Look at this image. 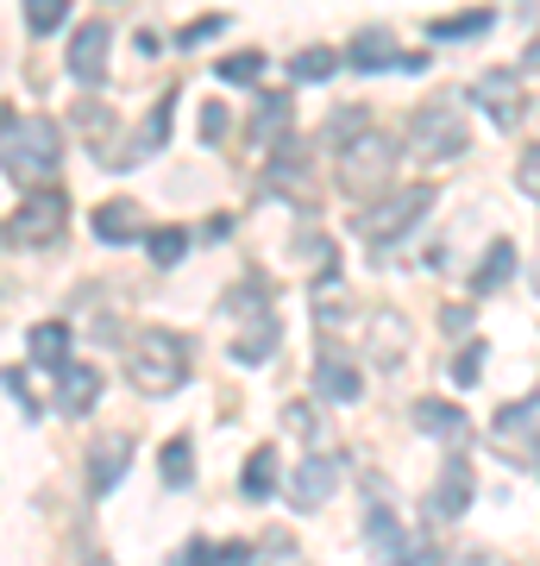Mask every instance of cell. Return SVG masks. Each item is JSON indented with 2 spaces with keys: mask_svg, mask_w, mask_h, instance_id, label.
I'll list each match as a JSON object with an SVG mask.
<instances>
[{
  "mask_svg": "<svg viewBox=\"0 0 540 566\" xmlns=\"http://www.w3.org/2000/svg\"><path fill=\"white\" fill-rule=\"evenodd\" d=\"M0 170L20 182H44L63 170V126L32 114V120H0Z\"/></svg>",
  "mask_w": 540,
  "mask_h": 566,
  "instance_id": "cell-1",
  "label": "cell"
},
{
  "mask_svg": "<svg viewBox=\"0 0 540 566\" xmlns=\"http://www.w3.org/2000/svg\"><path fill=\"white\" fill-rule=\"evenodd\" d=\"M126 378L145 390V397H163V390H177L189 378V346L182 334H163V327H145L139 340H133V359H126Z\"/></svg>",
  "mask_w": 540,
  "mask_h": 566,
  "instance_id": "cell-2",
  "label": "cell"
},
{
  "mask_svg": "<svg viewBox=\"0 0 540 566\" xmlns=\"http://www.w3.org/2000/svg\"><path fill=\"white\" fill-rule=\"evenodd\" d=\"M434 208V189L427 182H415V189H390L383 202H364L359 208V240L364 245H390V240H402L409 227L421 221Z\"/></svg>",
  "mask_w": 540,
  "mask_h": 566,
  "instance_id": "cell-3",
  "label": "cell"
},
{
  "mask_svg": "<svg viewBox=\"0 0 540 566\" xmlns=\"http://www.w3.org/2000/svg\"><path fill=\"white\" fill-rule=\"evenodd\" d=\"M390 170H396V145L383 139V133H359V139L346 145V158H340V189L371 202L383 182H390Z\"/></svg>",
  "mask_w": 540,
  "mask_h": 566,
  "instance_id": "cell-4",
  "label": "cell"
},
{
  "mask_svg": "<svg viewBox=\"0 0 540 566\" xmlns=\"http://www.w3.org/2000/svg\"><path fill=\"white\" fill-rule=\"evenodd\" d=\"M409 145H415V158L453 164V158H465V120L453 107H421L415 126H409Z\"/></svg>",
  "mask_w": 540,
  "mask_h": 566,
  "instance_id": "cell-5",
  "label": "cell"
},
{
  "mask_svg": "<svg viewBox=\"0 0 540 566\" xmlns=\"http://www.w3.org/2000/svg\"><path fill=\"white\" fill-rule=\"evenodd\" d=\"M63 221H70V202L63 196H51V189H39L25 208H13V221H7V240H20V245H44V240H57Z\"/></svg>",
  "mask_w": 540,
  "mask_h": 566,
  "instance_id": "cell-6",
  "label": "cell"
},
{
  "mask_svg": "<svg viewBox=\"0 0 540 566\" xmlns=\"http://www.w3.org/2000/svg\"><path fill=\"white\" fill-rule=\"evenodd\" d=\"M107 44H114V32L100 20L76 25V39H70V76L76 82H100L107 76Z\"/></svg>",
  "mask_w": 540,
  "mask_h": 566,
  "instance_id": "cell-7",
  "label": "cell"
},
{
  "mask_svg": "<svg viewBox=\"0 0 540 566\" xmlns=\"http://www.w3.org/2000/svg\"><path fill=\"white\" fill-rule=\"evenodd\" d=\"M95 397H100V371H95V365H82V359H70L57 371V409H63V416H88Z\"/></svg>",
  "mask_w": 540,
  "mask_h": 566,
  "instance_id": "cell-8",
  "label": "cell"
},
{
  "mask_svg": "<svg viewBox=\"0 0 540 566\" xmlns=\"http://www.w3.org/2000/svg\"><path fill=\"white\" fill-rule=\"evenodd\" d=\"M333 485H340V465H333V460H301V472L289 479V504H296V510H320L327 497H333Z\"/></svg>",
  "mask_w": 540,
  "mask_h": 566,
  "instance_id": "cell-9",
  "label": "cell"
},
{
  "mask_svg": "<svg viewBox=\"0 0 540 566\" xmlns=\"http://www.w3.org/2000/svg\"><path fill=\"white\" fill-rule=\"evenodd\" d=\"M472 491H478L472 465H465V460H446V472H441V485H434V497H427V510L446 523V516H459V510L472 504Z\"/></svg>",
  "mask_w": 540,
  "mask_h": 566,
  "instance_id": "cell-10",
  "label": "cell"
},
{
  "mask_svg": "<svg viewBox=\"0 0 540 566\" xmlns=\"http://www.w3.org/2000/svg\"><path fill=\"white\" fill-rule=\"evenodd\" d=\"M472 102H484L490 107V120L497 126H516V76H509V70H490V76H478L472 82Z\"/></svg>",
  "mask_w": 540,
  "mask_h": 566,
  "instance_id": "cell-11",
  "label": "cell"
},
{
  "mask_svg": "<svg viewBox=\"0 0 540 566\" xmlns=\"http://www.w3.org/2000/svg\"><path fill=\"white\" fill-rule=\"evenodd\" d=\"M415 428L434 434V441H465V409L441 403V397H421L415 403Z\"/></svg>",
  "mask_w": 540,
  "mask_h": 566,
  "instance_id": "cell-12",
  "label": "cell"
},
{
  "mask_svg": "<svg viewBox=\"0 0 540 566\" xmlns=\"http://www.w3.org/2000/svg\"><path fill=\"white\" fill-rule=\"evenodd\" d=\"M25 353H32V365H44V371H63V365H70V327L39 322L32 327V340H25Z\"/></svg>",
  "mask_w": 540,
  "mask_h": 566,
  "instance_id": "cell-13",
  "label": "cell"
},
{
  "mask_svg": "<svg viewBox=\"0 0 540 566\" xmlns=\"http://www.w3.org/2000/svg\"><path fill=\"white\" fill-rule=\"evenodd\" d=\"M95 240H107V245L139 240V208L133 202H100L95 208Z\"/></svg>",
  "mask_w": 540,
  "mask_h": 566,
  "instance_id": "cell-14",
  "label": "cell"
},
{
  "mask_svg": "<svg viewBox=\"0 0 540 566\" xmlns=\"http://www.w3.org/2000/svg\"><path fill=\"white\" fill-rule=\"evenodd\" d=\"M315 385H320V397H333V403H359L364 378H359L346 359H320V365H315Z\"/></svg>",
  "mask_w": 540,
  "mask_h": 566,
  "instance_id": "cell-15",
  "label": "cell"
},
{
  "mask_svg": "<svg viewBox=\"0 0 540 566\" xmlns=\"http://www.w3.org/2000/svg\"><path fill=\"white\" fill-rule=\"evenodd\" d=\"M534 397H521V403H509V409H502V416H497V441H516V434H521V460H534Z\"/></svg>",
  "mask_w": 540,
  "mask_h": 566,
  "instance_id": "cell-16",
  "label": "cell"
},
{
  "mask_svg": "<svg viewBox=\"0 0 540 566\" xmlns=\"http://www.w3.org/2000/svg\"><path fill=\"white\" fill-rule=\"evenodd\" d=\"M158 145H170V102H158V107H151V120H145V133H139L133 145H126V151H120L114 164H145L151 151H158Z\"/></svg>",
  "mask_w": 540,
  "mask_h": 566,
  "instance_id": "cell-17",
  "label": "cell"
},
{
  "mask_svg": "<svg viewBox=\"0 0 540 566\" xmlns=\"http://www.w3.org/2000/svg\"><path fill=\"white\" fill-rule=\"evenodd\" d=\"M120 472H126V441H100L95 447V465H88V491L107 497V491L120 485Z\"/></svg>",
  "mask_w": 540,
  "mask_h": 566,
  "instance_id": "cell-18",
  "label": "cell"
},
{
  "mask_svg": "<svg viewBox=\"0 0 540 566\" xmlns=\"http://www.w3.org/2000/svg\"><path fill=\"white\" fill-rule=\"evenodd\" d=\"M271 353H277V322H271V315H258V322L233 340V359H240V365H264Z\"/></svg>",
  "mask_w": 540,
  "mask_h": 566,
  "instance_id": "cell-19",
  "label": "cell"
},
{
  "mask_svg": "<svg viewBox=\"0 0 540 566\" xmlns=\"http://www.w3.org/2000/svg\"><path fill=\"white\" fill-rule=\"evenodd\" d=\"M364 542H371V554H378V560L396 566V554H402V528H396V516H390V510H364Z\"/></svg>",
  "mask_w": 540,
  "mask_h": 566,
  "instance_id": "cell-20",
  "label": "cell"
},
{
  "mask_svg": "<svg viewBox=\"0 0 540 566\" xmlns=\"http://www.w3.org/2000/svg\"><path fill=\"white\" fill-rule=\"evenodd\" d=\"M189 566H258L252 560V542H189V554H182Z\"/></svg>",
  "mask_w": 540,
  "mask_h": 566,
  "instance_id": "cell-21",
  "label": "cell"
},
{
  "mask_svg": "<svg viewBox=\"0 0 540 566\" xmlns=\"http://www.w3.org/2000/svg\"><path fill=\"white\" fill-rule=\"evenodd\" d=\"M158 479H163L170 491H189V485H195V447H189V441H170V447H163Z\"/></svg>",
  "mask_w": 540,
  "mask_h": 566,
  "instance_id": "cell-22",
  "label": "cell"
},
{
  "mask_svg": "<svg viewBox=\"0 0 540 566\" xmlns=\"http://www.w3.org/2000/svg\"><path fill=\"white\" fill-rule=\"evenodd\" d=\"M245 497H252V504H264V497H271V491H277V453H271V447H258V453H252V460H245Z\"/></svg>",
  "mask_w": 540,
  "mask_h": 566,
  "instance_id": "cell-23",
  "label": "cell"
},
{
  "mask_svg": "<svg viewBox=\"0 0 540 566\" xmlns=\"http://www.w3.org/2000/svg\"><path fill=\"white\" fill-rule=\"evenodd\" d=\"M509 271H516V245L497 240L490 252H484V264H478V277H472V290H478V296H490V290H497V283L509 277Z\"/></svg>",
  "mask_w": 540,
  "mask_h": 566,
  "instance_id": "cell-24",
  "label": "cell"
},
{
  "mask_svg": "<svg viewBox=\"0 0 540 566\" xmlns=\"http://www.w3.org/2000/svg\"><path fill=\"white\" fill-rule=\"evenodd\" d=\"M352 63H359V70H383V63H396V44H390V32H383V25L359 32V39H352Z\"/></svg>",
  "mask_w": 540,
  "mask_h": 566,
  "instance_id": "cell-25",
  "label": "cell"
},
{
  "mask_svg": "<svg viewBox=\"0 0 540 566\" xmlns=\"http://www.w3.org/2000/svg\"><path fill=\"white\" fill-rule=\"evenodd\" d=\"M252 126H258V139H283L289 133V95H264Z\"/></svg>",
  "mask_w": 540,
  "mask_h": 566,
  "instance_id": "cell-26",
  "label": "cell"
},
{
  "mask_svg": "<svg viewBox=\"0 0 540 566\" xmlns=\"http://www.w3.org/2000/svg\"><path fill=\"white\" fill-rule=\"evenodd\" d=\"M333 70H340V57H333V51H320V44H315V51H301V57H289V76H296V82H327Z\"/></svg>",
  "mask_w": 540,
  "mask_h": 566,
  "instance_id": "cell-27",
  "label": "cell"
},
{
  "mask_svg": "<svg viewBox=\"0 0 540 566\" xmlns=\"http://www.w3.org/2000/svg\"><path fill=\"white\" fill-rule=\"evenodd\" d=\"M427 32H434V39H478V32H490V13H465V20H434Z\"/></svg>",
  "mask_w": 540,
  "mask_h": 566,
  "instance_id": "cell-28",
  "label": "cell"
},
{
  "mask_svg": "<svg viewBox=\"0 0 540 566\" xmlns=\"http://www.w3.org/2000/svg\"><path fill=\"white\" fill-rule=\"evenodd\" d=\"M264 76V51H240V57H221V82H258Z\"/></svg>",
  "mask_w": 540,
  "mask_h": 566,
  "instance_id": "cell-29",
  "label": "cell"
},
{
  "mask_svg": "<svg viewBox=\"0 0 540 566\" xmlns=\"http://www.w3.org/2000/svg\"><path fill=\"white\" fill-rule=\"evenodd\" d=\"M359 133H371V126H364V107H340L333 126H327V139H333V145H352Z\"/></svg>",
  "mask_w": 540,
  "mask_h": 566,
  "instance_id": "cell-30",
  "label": "cell"
},
{
  "mask_svg": "<svg viewBox=\"0 0 540 566\" xmlns=\"http://www.w3.org/2000/svg\"><path fill=\"white\" fill-rule=\"evenodd\" d=\"M478 378H484V340H472V346L459 353V359H453V385H465V390H472Z\"/></svg>",
  "mask_w": 540,
  "mask_h": 566,
  "instance_id": "cell-31",
  "label": "cell"
},
{
  "mask_svg": "<svg viewBox=\"0 0 540 566\" xmlns=\"http://www.w3.org/2000/svg\"><path fill=\"white\" fill-rule=\"evenodd\" d=\"M182 245H189V233H182V227H158V233H151V259H158V264H177Z\"/></svg>",
  "mask_w": 540,
  "mask_h": 566,
  "instance_id": "cell-32",
  "label": "cell"
},
{
  "mask_svg": "<svg viewBox=\"0 0 540 566\" xmlns=\"http://www.w3.org/2000/svg\"><path fill=\"white\" fill-rule=\"evenodd\" d=\"M25 25H32V32H57L63 25V0H32V7H25Z\"/></svg>",
  "mask_w": 540,
  "mask_h": 566,
  "instance_id": "cell-33",
  "label": "cell"
},
{
  "mask_svg": "<svg viewBox=\"0 0 540 566\" xmlns=\"http://www.w3.org/2000/svg\"><path fill=\"white\" fill-rule=\"evenodd\" d=\"M396 566H441V554H434V542H415V535H402Z\"/></svg>",
  "mask_w": 540,
  "mask_h": 566,
  "instance_id": "cell-34",
  "label": "cell"
},
{
  "mask_svg": "<svg viewBox=\"0 0 540 566\" xmlns=\"http://www.w3.org/2000/svg\"><path fill=\"white\" fill-rule=\"evenodd\" d=\"M226 32V20L214 13V20H195V25H182V44H208V39H221Z\"/></svg>",
  "mask_w": 540,
  "mask_h": 566,
  "instance_id": "cell-35",
  "label": "cell"
},
{
  "mask_svg": "<svg viewBox=\"0 0 540 566\" xmlns=\"http://www.w3.org/2000/svg\"><path fill=\"white\" fill-rule=\"evenodd\" d=\"M516 182H521V196H534V189H540V151H521Z\"/></svg>",
  "mask_w": 540,
  "mask_h": 566,
  "instance_id": "cell-36",
  "label": "cell"
},
{
  "mask_svg": "<svg viewBox=\"0 0 540 566\" xmlns=\"http://www.w3.org/2000/svg\"><path fill=\"white\" fill-rule=\"evenodd\" d=\"M221 133H226V107H221V102H208V107H201V139L214 145Z\"/></svg>",
  "mask_w": 540,
  "mask_h": 566,
  "instance_id": "cell-37",
  "label": "cell"
},
{
  "mask_svg": "<svg viewBox=\"0 0 540 566\" xmlns=\"http://www.w3.org/2000/svg\"><path fill=\"white\" fill-rule=\"evenodd\" d=\"M301 252H308V264H315V271H333V245L320 240V233H315V240H301Z\"/></svg>",
  "mask_w": 540,
  "mask_h": 566,
  "instance_id": "cell-38",
  "label": "cell"
},
{
  "mask_svg": "<svg viewBox=\"0 0 540 566\" xmlns=\"http://www.w3.org/2000/svg\"><path fill=\"white\" fill-rule=\"evenodd\" d=\"M396 70H409V76H421V70H427V57H421V51H402V57H396Z\"/></svg>",
  "mask_w": 540,
  "mask_h": 566,
  "instance_id": "cell-39",
  "label": "cell"
},
{
  "mask_svg": "<svg viewBox=\"0 0 540 566\" xmlns=\"http://www.w3.org/2000/svg\"><path fill=\"white\" fill-rule=\"evenodd\" d=\"M82 566H114V560H82Z\"/></svg>",
  "mask_w": 540,
  "mask_h": 566,
  "instance_id": "cell-40",
  "label": "cell"
}]
</instances>
